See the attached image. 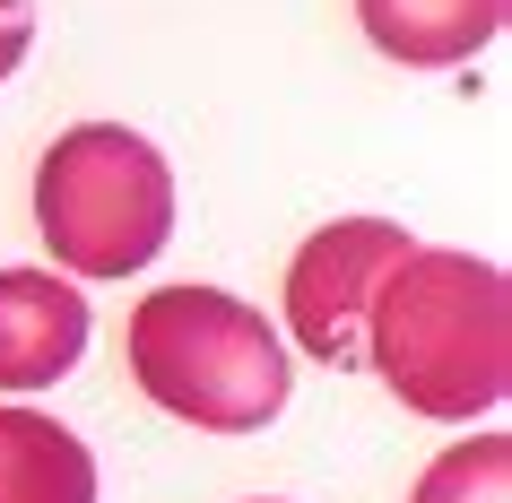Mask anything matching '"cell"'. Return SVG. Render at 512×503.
Returning a JSON list of instances; mask_svg holds the SVG:
<instances>
[{
    "instance_id": "8992f818",
    "label": "cell",
    "mask_w": 512,
    "mask_h": 503,
    "mask_svg": "<svg viewBox=\"0 0 512 503\" xmlns=\"http://www.w3.org/2000/svg\"><path fill=\"white\" fill-rule=\"evenodd\" d=\"M512 0H356V27L400 70H460L504 35Z\"/></svg>"
},
{
    "instance_id": "7a4b0ae2",
    "label": "cell",
    "mask_w": 512,
    "mask_h": 503,
    "mask_svg": "<svg viewBox=\"0 0 512 503\" xmlns=\"http://www.w3.org/2000/svg\"><path fill=\"white\" fill-rule=\"evenodd\" d=\"M122 356H131V382L191 434H261L296 391L287 339L261 321V304H243L226 287L139 295Z\"/></svg>"
},
{
    "instance_id": "5b68a950",
    "label": "cell",
    "mask_w": 512,
    "mask_h": 503,
    "mask_svg": "<svg viewBox=\"0 0 512 503\" xmlns=\"http://www.w3.org/2000/svg\"><path fill=\"white\" fill-rule=\"evenodd\" d=\"M87 356V295L61 269H0V391H53Z\"/></svg>"
},
{
    "instance_id": "3957f363",
    "label": "cell",
    "mask_w": 512,
    "mask_h": 503,
    "mask_svg": "<svg viewBox=\"0 0 512 503\" xmlns=\"http://www.w3.org/2000/svg\"><path fill=\"white\" fill-rule=\"evenodd\" d=\"M35 235L61 278H131L174 235V165L122 122H70L35 157Z\"/></svg>"
},
{
    "instance_id": "9c48e42d",
    "label": "cell",
    "mask_w": 512,
    "mask_h": 503,
    "mask_svg": "<svg viewBox=\"0 0 512 503\" xmlns=\"http://www.w3.org/2000/svg\"><path fill=\"white\" fill-rule=\"evenodd\" d=\"M27 44H35V0H0V79L27 61Z\"/></svg>"
},
{
    "instance_id": "ba28073f",
    "label": "cell",
    "mask_w": 512,
    "mask_h": 503,
    "mask_svg": "<svg viewBox=\"0 0 512 503\" xmlns=\"http://www.w3.org/2000/svg\"><path fill=\"white\" fill-rule=\"evenodd\" d=\"M408 503H512V443L504 434H469L443 460H426Z\"/></svg>"
},
{
    "instance_id": "6da1fadb",
    "label": "cell",
    "mask_w": 512,
    "mask_h": 503,
    "mask_svg": "<svg viewBox=\"0 0 512 503\" xmlns=\"http://www.w3.org/2000/svg\"><path fill=\"white\" fill-rule=\"evenodd\" d=\"M365 365L400 408L434 425H469L512 391V287L504 269L452 243H408V261L374 287Z\"/></svg>"
},
{
    "instance_id": "30bf717a",
    "label": "cell",
    "mask_w": 512,
    "mask_h": 503,
    "mask_svg": "<svg viewBox=\"0 0 512 503\" xmlns=\"http://www.w3.org/2000/svg\"><path fill=\"white\" fill-rule=\"evenodd\" d=\"M261 503H270V495H261Z\"/></svg>"
},
{
    "instance_id": "52a82bcc",
    "label": "cell",
    "mask_w": 512,
    "mask_h": 503,
    "mask_svg": "<svg viewBox=\"0 0 512 503\" xmlns=\"http://www.w3.org/2000/svg\"><path fill=\"white\" fill-rule=\"evenodd\" d=\"M0 503H96V451L44 408H0Z\"/></svg>"
},
{
    "instance_id": "277c9868",
    "label": "cell",
    "mask_w": 512,
    "mask_h": 503,
    "mask_svg": "<svg viewBox=\"0 0 512 503\" xmlns=\"http://www.w3.org/2000/svg\"><path fill=\"white\" fill-rule=\"evenodd\" d=\"M408 226L391 217H330L287 261V330L313 365H365V313L374 287L408 261Z\"/></svg>"
}]
</instances>
